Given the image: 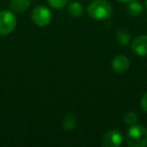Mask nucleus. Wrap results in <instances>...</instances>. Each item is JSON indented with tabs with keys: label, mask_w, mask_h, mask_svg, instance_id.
<instances>
[{
	"label": "nucleus",
	"mask_w": 147,
	"mask_h": 147,
	"mask_svg": "<svg viewBox=\"0 0 147 147\" xmlns=\"http://www.w3.org/2000/svg\"><path fill=\"white\" fill-rule=\"evenodd\" d=\"M88 15L95 20H107L111 17L113 9L106 0H94L88 5Z\"/></svg>",
	"instance_id": "obj_1"
},
{
	"label": "nucleus",
	"mask_w": 147,
	"mask_h": 147,
	"mask_svg": "<svg viewBox=\"0 0 147 147\" xmlns=\"http://www.w3.org/2000/svg\"><path fill=\"white\" fill-rule=\"evenodd\" d=\"M126 142L130 147L147 146V128L141 125H133L127 130Z\"/></svg>",
	"instance_id": "obj_2"
},
{
	"label": "nucleus",
	"mask_w": 147,
	"mask_h": 147,
	"mask_svg": "<svg viewBox=\"0 0 147 147\" xmlns=\"http://www.w3.org/2000/svg\"><path fill=\"white\" fill-rule=\"evenodd\" d=\"M16 17L11 11H0V35L6 36L10 34L16 27Z\"/></svg>",
	"instance_id": "obj_3"
},
{
	"label": "nucleus",
	"mask_w": 147,
	"mask_h": 147,
	"mask_svg": "<svg viewBox=\"0 0 147 147\" xmlns=\"http://www.w3.org/2000/svg\"><path fill=\"white\" fill-rule=\"evenodd\" d=\"M31 19L37 26L45 27L51 21V12L45 6H36L31 12Z\"/></svg>",
	"instance_id": "obj_4"
},
{
	"label": "nucleus",
	"mask_w": 147,
	"mask_h": 147,
	"mask_svg": "<svg viewBox=\"0 0 147 147\" xmlns=\"http://www.w3.org/2000/svg\"><path fill=\"white\" fill-rule=\"evenodd\" d=\"M123 143V135L117 129L107 131L102 138L103 147H118Z\"/></svg>",
	"instance_id": "obj_5"
},
{
	"label": "nucleus",
	"mask_w": 147,
	"mask_h": 147,
	"mask_svg": "<svg viewBox=\"0 0 147 147\" xmlns=\"http://www.w3.org/2000/svg\"><path fill=\"white\" fill-rule=\"evenodd\" d=\"M131 49L133 53L140 57L147 55V34L137 36L131 43Z\"/></svg>",
	"instance_id": "obj_6"
},
{
	"label": "nucleus",
	"mask_w": 147,
	"mask_h": 147,
	"mask_svg": "<svg viewBox=\"0 0 147 147\" xmlns=\"http://www.w3.org/2000/svg\"><path fill=\"white\" fill-rule=\"evenodd\" d=\"M130 67V61L124 55H118L112 59V69L116 73H125Z\"/></svg>",
	"instance_id": "obj_7"
},
{
	"label": "nucleus",
	"mask_w": 147,
	"mask_h": 147,
	"mask_svg": "<svg viewBox=\"0 0 147 147\" xmlns=\"http://www.w3.org/2000/svg\"><path fill=\"white\" fill-rule=\"evenodd\" d=\"M30 0H11L9 2V7L12 11L17 13H22L28 10L30 7Z\"/></svg>",
	"instance_id": "obj_8"
},
{
	"label": "nucleus",
	"mask_w": 147,
	"mask_h": 147,
	"mask_svg": "<svg viewBox=\"0 0 147 147\" xmlns=\"http://www.w3.org/2000/svg\"><path fill=\"white\" fill-rule=\"evenodd\" d=\"M77 123H78V120H77L76 115L74 113H67L63 116L61 120V126L65 131H71L76 128Z\"/></svg>",
	"instance_id": "obj_9"
},
{
	"label": "nucleus",
	"mask_w": 147,
	"mask_h": 147,
	"mask_svg": "<svg viewBox=\"0 0 147 147\" xmlns=\"http://www.w3.org/2000/svg\"><path fill=\"white\" fill-rule=\"evenodd\" d=\"M67 13L71 17H80L84 13V6L79 1H74L67 6Z\"/></svg>",
	"instance_id": "obj_10"
},
{
	"label": "nucleus",
	"mask_w": 147,
	"mask_h": 147,
	"mask_svg": "<svg viewBox=\"0 0 147 147\" xmlns=\"http://www.w3.org/2000/svg\"><path fill=\"white\" fill-rule=\"evenodd\" d=\"M128 13L131 16H139L143 11V6L139 1L136 0H132L130 2H128Z\"/></svg>",
	"instance_id": "obj_11"
},
{
	"label": "nucleus",
	"mask_w": 147,
	"mask_h": 147,
	"mask_svg": "<svg viewBox=\"0 0 147 147\" xmlns=\"http://www.w3.org/2000/svg\"><path fill=\"white\" fill-rule=\"evenodd\" d=\"M131 35L130 32L126 29H120L117 32V40H118L119 45H127L130 41Z\"/></svg>",
	"instance_id": "obj_12"
},
{
	"label": "nucleus",
	"mask_w": 147,
	"mask_h": 147,
	"mask_svg": "<svg viewBox=\"0 0 147 147\" xmlns=\"http://www.w3.org/2000/svg\"><path fill=\"white\" fill-rule=\"evenodd\" d=\"M123 121L126 125L128 126H133L137 123L138 121V117H137V114L133 111H128L124 114L123 116Z\"/></svg>",
	"instance_id": "obj_13"
},
{
	"label": "nucleus",
	"mask_w": 147,
	"mask_h": 147,
	"mask_svg": "<svg viewBox=\"0 0 147 147\" xmlns=\"http://www.w3.org/2000/svg\"><path fill=\"white\" fill-rule=\"evenodd\" d=\"M49 6L55 9H61L67 4L69 0H47Z\"/></svg>",
	"instance_id": "obj_14"
},
{
	"label": "nucleus",
	"mask_w": 147,
	"mask_h": 147,
	"mask_svg": "<svg viewBox=\"0 0 147 147\" xmlns=\"http://www.w3.org/2000/svg\"><path fill=\"white\" fill-rule=\"evenodd\" d=\"M140 105H141V108H142V110L145 111V112L147 113V92L145 93V94L142 96V98H141Z\"/></svg>",
	"instance_id": "obj_15"
},
{
	"label": "nucleus",
	"mask_w": 147,
	"mask_h": 147,
	"mask_svg": "<svg viewBox=\"0 0 147 147\" xmlns=\"http://www.w3.org/2000/svg\"><path fill=\"white\" fill-rule=\"evenodd\" d=\"M117 1H119V2H124V3H128V2H130V1H132V0H117Z\"/></svg>",
	"instance_id": "obj_16"
},
{
	"label": "nucleus",
	"mask_w": 147,
	"mask_h": 147,
	"mask_svg": "<svg viewBox=\"0 0 147 147\" xmlns=\"http://www.w3.org/2000/svg\"><path fill=\"white\" fill-rule=\"evenodd\" d=\"M145 4H146V7H147V0H145Z\"/></svg>",
	"instance_id": "obj_17"
}]
</instances>
